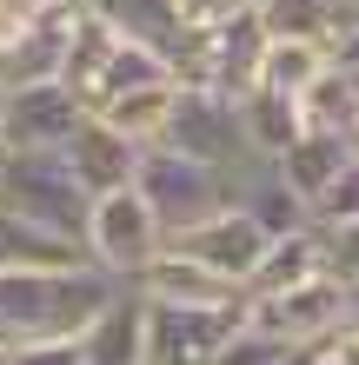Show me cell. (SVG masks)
Listing matches in <instances>:
<instances>
[{"label": "cell", "instance_id": "1", "mask_svg": "<svg viewBox=\"0 0 359 365\" xmlns=\"http://www.w3.org/2000/svg\"><path fill=\"white\" fill-rule=\"evenodd\" d=\"M120 292L100 266L80 272H0V359L47 339H80V326Z\"/></svg>", "mask_w": 359, "mask_h": 365}, {"label": "cell", "instance_id": "2", "mask_svg": "<svg viewBox=\"0 0 359 365\" xmlns=\"http://www.w3.org/2000/svg\"><path fill=\"white\" fill-rule=\"evenodd\" d=\"M87 206H93V192L74 180V166H67L60 146H40V153H0V212L80 240V232H87Z\"/></svg>", "mask_w": 359, "mask_h": 365}, {"label": "cell", "instance_id": "3", "mask_svg": "<svg viewBox=\"0 0 359 365\" xmlns=\"http://www.w3.org/2000/svg\"><path fill=\"white\" fill-rule=\"evenodd\" d=\"M80 246H87V259L107 279L133 286V279L166 252V226H160V212L146 206L140 186H120V192H100V200L87 206V232H80Z\"/></svg>", "mask_w": 359, "mask_h": 365}, {"label": "cell", "instance_id": "4", "mask_svg": "<svg viewBox=\"0 0 359 365\" xmlns=\"http://www.w3.org/2000/svg\"><path fill=\"white\" fill-rule=\"evenodd\" d=\"M260 53H266V27L260 14H233L220 27H193L180 40V60H173V80L180 87H206V93H226L240 100L246 87H260Z\"/></svg>", "mask_w": 359, "mask_h": 365}, {"label": "cell", "instance_id": "5", "mask_svg": "<svg viewBox=\"0 0 359 365\" xmlns=\"http://www.w3.org/2000/svg\"><path fill=\"white\" fill-rule=\"evenodd\" d=\"M133 186L146 192V206L160 212L166 240H173V232H186V226H200L206 212H220L226 200H233V173H220V166H200V160L173 153V146H146Z\"/></svg>", "mask_w": 359, "mask_h": 365}, {"label": "cell", "instance_id": "6", "mask_svg": "<svg viewBox=\"0 0 359 365\" xmlns=\"http://www.w3.org/2000/svg\"><path fill=\"white\" fill-rule=\"evenodd\" d=\"M153 146H173V153L200 160V166H220L233 180L253 166L246 133H240V100L206 93V87H173V113H166V133Z\"/></svg>", "mask_w": 359, "mask_h": 365}, {"label": "cell", "instance_id": "7", "mask_svg": "<svg viewBox=\"0 0 359 365\" xmlns=\"http://www.w3.org/2000/svg\"><path fill=\"white\" fill-rule=\"evenodd\" d=\"M346 319H353V292L333 272H313V279H300L286 292L246 299V326L266 332L273 346H326Z\"/></svg>", "mask_w": 359, "mask_h": 365}, {"label": "cell", "instance_id": "8", "mask_svg": "<svg viewBox=\"0 0 359 365\" xmlns=\"http://www.w3.org/2000/svg\"><path fill=\"white\" fill-rule=\"evenodd\" d=\"M246 326L240 306H146V365H213V352Z\"/></svg>", "mask_w": 359, "mask_h": 365}, {"label": "cell", "instance_id": "9", "mask_svg": "<svg viewBox=\"0 0 359 365\" xmlns=\"http://www.w3.org/2000/svg\"><path fill=\"white\" fill-rule=\"evenodd\" d=\"M87 120L74 87L60 80H27V87L0 93V153H40V146H67L74 126Z\"/></svg>", "mask_w": 359, "mask_h": 365}, {"label": "cell", "instance_id": "10", "mask_svg": "<svg viewBox=\"0 0 359 365\" xmlns=\"http://www.w3.org/2000/svg\"><path fill=\"white\" fill-rule=\"evenodd\" d=\"M266 240L273 232L253 220V212L240 206V200H226L220 212H206L200 226H186V232H173V252H186V259H200L206 272H220V279H233V286L246 292V279H253V266H260V252H266Z\"/></svg>", "mask_w": 359, "mask_h": 365}, {"label": "cell", "instance_id": "11", "mask_svg": "<svg viewBox=\"0 0 359 365\" xmlns=\"http://www.w3.org/2000/svg\"><path fill=\"white\" fill-rule=\"evenodd\" d=\"M60 153H67V166H74V180L93 192H120V186H133V173H140V153L146 146L140 140H126L113 120H100V113H87L74 126V140L60 146Z\"/></svg>", "mask_w": 359, "mask_h": 365}, {"label": "cell", "instance_id": "12", "mask_svg": "<svg viewBox=\"0 0 359 365\" xmlns=\"http://www.w3.org/2000/svg\"><path fill=\"white\" fill-rule=\"evenodd\" d=\"M80 365H146V299L133 286H120L80 326Z\"/></svg>", "mask_w": 359, "mask_h": 365}, {"label": "cell", "instance_id": "13", "mask_svg": "<svg viewBox=\"0 0 359 365\" xmlns=\"http://www.w3.org/2000/svg\"><path fill=\"white\" fill-rule=\"evenodd\" d=\"M133 292L146 299V306H240V299H246L233 279L206 272L200 259H186V252H173V246L133 279Z\"/></svg>", "mask_w": 359, "mask_h": 365}, {"label": "cell", "instance_id": "14", "mask_svg": "<svg viewBox=\"0 0 359 365\" xmlns=\"http://www.w3.org/2000/svg\"><path fill=\"white\" fill-rule=\"evenodd\" d=\"M80 266H93L80 240L0 212V272H80Z\"/></svg>", "mask_w": 359, "mask_h": 365}, {"label": "cell", "instance_id": "15", "mask_svg": "<svg viewBox=\"0 0 359 365\" xmlns=\"http://www.w3.org/2000/svg\"><path fill=\"white\" fill-rule=\"evenodd\" d=\"M80 7H87L93 20H107L120 40H140V47L180 60L186 27H180V7H173V0H80Z\"/></svg>", "mask_w": 359, "mask_h": 365}, {"label": "cell", "instance_id": "16", "mask_svg": "<svg viewBox=\"0 0 359 365\" xmlns=\"http://www.w3.org/2000/svg\"><path fill=\"white\" fill-rule=\"evenodd\" d=\"M240 133H246V153L253 160H280L293 140L306 133V113L293 93H273V87H246L240 93Z\"/></svg>", "mask_w": 359, "mask_h": 365}, {"label": "cell", "instance_id": "17", "mask_svg": "<svg viewBox=\"0 0 359 365\" xmlns=\"http://www.w3.org/2000/svg\"><path fill=\"white\" fill-rule=\"evenodd\" d=\"M160 80H173V60H166V53L140 47V40H113L107 60H100V73H93V87H87V113H100V106H113L126 93H140V87H160Z\"/></svg>", "mask_w": 359, "mask_h": 365}, {"label": "cell", "instance_id": "18", "mask_svg": "<svg viewBox=\"0 0 359 365\" xmlns=\"http://www.w3.org/2000/svg\"><path fill=\"white\" fill-rule=\"evenodd\" d=\"M233 200L253 212V220H260L266 232H273V240H280V232H300V226H313L306 220V200H300V192H293L286 180H280V166H273V160H253L246 166V173L233 180Z\"/></svg>", "mask_w": 359, "mask_h": 365}, {"label": "cell", "instance_id": "19", "mask_svg": "<svg viewBox=\"0 0 359 365\" xmlns=\"http://www.w3.org/2000/svg\"><path fill=\"white\" fill-rule=\"evenodd\" d=\"M313 272H326V259H320V232H313V226H300V232H280V240H266L260 266H253V279H246V299L286 292V286H300V279H313Z\"/></svg>", "mask_w": 359, "mask_h": 365}, {"label": "cell", "instance_id": "20", "mask_svg": "<svg viewBox=\"0 0 359 365\" xmlns=\"http://www.w3.org/2000/svg\"><path fill=\"white\" fill-rule=\"evenodd\" d=\"M346 160H353V140H346V133H300V140H293L273 166H280V180H286V186L313 206V192H320L333 173H340Z\"/></svg>", "mask_w": 359, "mask_h": 365}, {"label": "cell", "instance_id": "21", "mask_svg": "<svg viewBox=\"0 0 359 365\" xmlns=\"http://www.w3.org/2000/svg\"><path fill=\"white\" fill-rule=\"evenodd\" d=\"M253 14H260L266 40H320V47H333L346 27V7H333V0H253Z\"/></svg>", "mask_w": 359, "mask_h": 365}, {"label": "cell", "instance_id": "22", "mask_svg": "<svg viewBox=\"0 0 359 365\" xmlns=\"http://www.w3.org/2000/svg\"><path fill=\"white\" fill-rule=\"evenodd\" d=\"M326 67H333V47H320V40H266V53H260V87L300 100Z\"/></svg>", "mask_w": 359, "mask_h": 365}, {"label": "cell", "instance_id": "23", "mask_svg": "<svg viewBox=\"0 0 359 365\" xmlns=\"http://www.w3.org/2000/svg\"><path fill=\"white\" fill-rule=\"evenodd\" d=\"M300 113H306V133H353L359 126V87H353V73L340 60L300 93Z\"/></svg>", "mask_w": 359, "mask_h": 365}, {"label": "cell", "instance_id": "24", "mask_svg": "<svg viewBox=\"0 0 359 365\" xmlns=\"http://www.w3.org/2000/svg\"><path fill=\"white\" fill-rule=\"evenodd\" d=\"M173 87L180 80H160V87H140V93H126L113 106H100V120H113L126 140H140V146H153L166 133V113H173Z\"/></svg>", "mask_w": 359, "mask_h": 365}, {"label": "cell", "instance_id": "25", "mask_svg": "<svg viewBox=\"0 0 359 365\" xmlns=\"http://www.w3.org/2000/svg\"><path fill=\"white\" fill-rule=\"evenodd\" d=\"M306 220L313 226H333V220H359V153L333 173L320 192H313V206H306Z\"/></svg>", "mask_w": 359, "mask_h": 365}, {"label": "cell", "instance_id": "26", "mask_svg": "<svg viewBox=\"0 0 359 365\" xmlns=\"http://www.w3.org/2000/svg\"><path fill=\"white\" fill-rule=\"evenodd\" d=\"M313 232H320V259H326V272L353 292V286H359V220H333V226H313Z\"/></svg>", "mask_w": 359, "mask_h": 365}, {"label": "cell", "instance_id": "27", "mask_svg": "<svg viewBox=\"0 0 359 365\" xmlns=\"http://www.w3.org/2000/svg\"><path fill=\"white\" fill-rule=\"evenodd\" d=\"M280 352H286V346H273L266 332L240 326V332H233V339H226V346L213 352V365H280Z\"/></svg>", "mask_w": 359, "mask_h": 365}, {"label": "cell", "instance_id": "28", "mask_svg": "<svg viewBox=\"0 0 359 365\" xmlns=\"http://www.w3.org/2000/svg\"><path fill=\"white\" fill-rule=\"evenodd\" d=\"M180 7V27L193 34V27H220V20H233V14H246L253 0H173Z\"/></svg>", "mask_w": 359, "mask_h": 365}, {"label": "cell", "instance_id": "29", "mask_svg": "<svg viewBox=\"0 0 359 365\" xmlns=\"http://www.w3.org/2000/svg\"><path fill=\"white\" fill-rule=\"evenodd\" d=\"M14 365H80V339H47V346H20L7 352Z\"/></svg>", "mask_w": 359, "mask_h": 365}, {"label": "cell", "instance_id": "30", "mask_svg": "<svg viewBox=\"0 0 359 365\" xmlns=\"http://www.w3.org/2000/svg\"><path fill=\"white\" fill-rule=\"evenodd\" d=\"M333 60H340L346 73H359V14H353L346 27H340V40H333Z\"/></svg>", "mask_w": 359, "mask_h": 365}, {"label": "cell", "instance_id": "31", "mask_svg": "<svg viewBox=\"0 0 359 365\" xmlns=\"http://www.w3.org/2000/svg\"><path fill=\"white\" fill-rule=\"evenodd\" d=\"M326 359H333V365H359V332H353V319L326 339Z\"/></svg>", "mask_w": 359, "mask_h": 365}, {"label": "cell", "instance_id": "32", "mask_svg": "<svg viewBox=\"0 0 359 365\" xmlns=\"http://www.w3.org/2000/svg\"><path fill=\"white\" fill-rule=\"evenodd\" d=\"M20 7H34V14H47V7H80V0H20Z\"/></svg>", "mask_w": 359, "mask_h": 365}, {"label": "cell", "instance_id": "33", "mask_svg": "<svg viewBox=\"0 0 359 365\" xmlns=\"http://www.w3.org/2000/svg\"><path fill=\"white\" fill-rule=\"evenodd\" d=\"M333 7H346V14H359V0H333Z\"/></svg>", "mask_w": 359, "mask_h": 365}, {"label": "cell", "instance_id": "34", "mask_svg": "<svg viewBox=\"0 0 359 365\" xmlns=\"http://www.w3.org/2000/svg\"><path fill=\"white\" fill-rule=\"evenodd\" d=\"M313 365H333V359H326V346H320V359H313Z\"/></svg>", "mask_w": 359, "mask_h": 365}, {"label": "cell", "instance_id": "35", "mask_svg": "<svg viewBox=\"0 0 359 365\" xmlns=\"http://www.w3.org/2000/svg\"><path fill=\"white\" fill-rule=\"evenodd\" d=\"M353 312H359V286H353Z\"/></svg>", "mask_w": 359, "mask_h": 365}, {"label": "cell", "instance_id": "36", "mask_svg": "<svg viewBox=\"0 0 359 365\" xmlns=\"http://www.w3.org/2000/svg\"><path fill=\"white\" fill-rule=\"evenodd\" d=\"M353 332H359V312H353Z\"/></svg>", "mask_w": 359, "mask_h": 365}, {"label": "cell", "instance_id": "37", "mask_svg": "<svg viewBox=\"0 0 359 365\" xmlns=\"http://www.w3.org/2000/svg\"><path fill=\"white\" fill-rule=\"evenodd\" d=\"M0 365H14V359H0Z\"/></svg>", "mask_w": 359, "mask_h": 365}]
</instances>
